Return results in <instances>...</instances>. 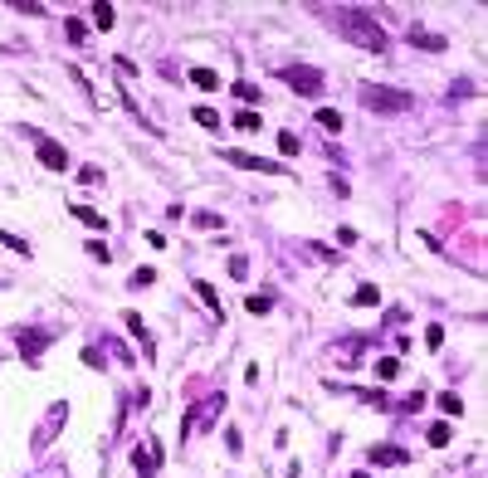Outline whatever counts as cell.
<instances>
[{
  "mask_svg": "<svg viewBox=\"0 0 488 478\" xmlns=\"http://www.w3.org/2000/svg\"><path fill=\"white\" fill-rule=\"evenodd\" d=\"M337 30H342V39H347V44H357V49H366V54H386V49H391V39H386V30H381V20H376L371 10H357V6H342V10H337Z\"/></svg>",
  "mask_w": 488,
  "mask_h": 478,
  "instance_id": "6da1fadb",
  "label": "cell"
},
{
  "mask_svg": "<svg viewBox=\"0 0 488 478\" xmlns=\"http://www.w3.org/2000/svg\"><path fill=\"white\" fill-rule=\"evenodd\" d=\"M361 102H366L371 113H410V108H415V98H410V93L376 88V83H366V88H361Z\"/></svg>",
  "mask_w": 488,
  "mask_h": 478,
  "instance_id": "7a4b0ae2",
  "label": "cell"
},
{
  "mask_svg": "<svg viewBox=\"0 0 488 478\" xmlns=\"http://www.w3.org/2000/svg\"><path fill=\"white\" fill-rule=\"evenodd\" d=\"M225 410V395H205L186 420H181V435L191 439V435H200V430H210V424H215V415H220Z\"/></svg>",
  "mask_w": 488,
  "mask_h": 478,
  "instance_id": "3957f363",
  "label": "cell"
},
{
  "mask_svg": "<svg viewBox=\"0 0 488 478\" xmlns=\"http://www.w3.org/2000/svg\"><path fill=\"white\" fill-rule=\"evenodd\" d=\"M284 83H288L293 93H303V98H317V93H322V74L308 69V64H288V69H284Z\"/></svg>",
  "mask_w": 488,
  "mask_h": 478,
  "instance_id": "277c9868",
  "label": "cell"
},
{
  "mask_svg": "<svg viewBox=\"0 0 488 478\" xmlns=\"http://www.w3.org/2000/svg\"><path fill=\"white\" fill-rule=\"evenodd\" d=\"M69 420V400H59L49 415H44V424H39V435H34V449H49L54 444V435H59V424Z\"/></svg>",
  "mask_w": 488,
  "mask_h": 478,
  "instance_id": "5b68a950",
  "label": "cell"
},
{
  "mask_svg": "<svg viewBox=\"0 0 488 478\" xmlns=\"http://www.w3.org/2000/svg\"><path fill=\"white\" fill-rule=\"evenodd\" d=\"M34 156H39V166H49V171H69V151L59 142H49V137L34 142Z\"/></svg>",
  "mask_w": 488,
  "mask_h": 478,
  "instance_id": "8992f818",
  "label": "cell"
},
{
  "mask_svg": "<svg viewBox=\"0 0 488 478\" xmlns=\"http://www.w3.org/2000/svg\"><path fill=\"white\" fill-rule=\"evenodd\" d=\"M225 162H230V166H244V171H274V176L288 171V166H274V162H264V156H249V151H225Z\"/></svg>",
  "mask_w": 488,
  "mask_h": 478,
  "instance_id": "52a82bcc",
  "label": "cell"
},
{
  "mask_svg": "<svg viewBox=\"0 0 488 478\" xmlns=\"http://www.w3.org/2000/svg\"><path fill=\"white\" fill-rule=\"evenodd\" d=\"M44 347H49V332H20V356L25 361H39Z\"/></svg>",
  "mask_w": 488,
  "mask_h": 478,
  "instance_id": "ba28073f",
  "label": "cell"
},
{
  "mask_svg": "<svg viewBox=\"0 0 488 478\" xmlns=\"http://www.w3.org/2000/svg\"><path fill=\"white\" fill-rule=\"evenodd\" d=\"M195 298H200V303H205V307H210L215 317H220V323H225V303L215 298V288H210V283H195Z\"/></svg>",
  "mask_w": 488,
  "mask_h": 478,
  "instance_id": "9c48e42d",
  "label": "cell"
},
{
  "mask_svg": "<svg viewBox=\"0 0 488 478\" xmlns=\"http://www.w3.org/2000/svg\"><path fill=\"white\" fill-rule=\"evenodd\" d=\"M410 39H415L420 49H429V54H440V49H445V39H440V34H429V30H420V25L410 30Z\"/></svg>",
  "mask_w": 488,
  "mask_h": 478,
  "instance_id": "30bf717a",
  "label": "cell"
},
{
  "mask_svg": "<svg viewBox=\"0 0 488 478\" xmlns=\"http://www.w3.org/2000/svg\"><path fill=\"white\" fill-rule=\"evenodd\" d=\"M74 215H78L83 225H93V230H107V215H103V210H93V205H74Z\"/></svg>",
  "mask_w": 488,
  "mask_h": 478,
  "instance_id": "8fae6325",
  "label": "cell"
},
{
  "mask_svg": "<svg viewBox=\"0 0 488 478\" xmlns=\"http://www.w3.org/2000/svg\"><path fill=\"white\" fill-rule=\"evenodd\" d=\"M123 323H127V332H132V337L151 351V337H147V323H142V317H137V312H123Z\"/></svg>",
  "mask_w": 488,
  "mask_h": 478,
  "instance_id": "7c38bea8",
  "label": "cell"
},
{
  "mask_svg": "<svg viewBox=\"0 0 488 478\" xmlns=\"http://www.w3.org/2000/svg\"><path fill=\"white\" fill-rule=\"evenodd\" d=\"M317 127L322 132H342V113L337 108H317Z\"/></svg>",
  "mask_w": 488,
  "mask_h": 478,
  "instance_id": "4fadbf2b",
  "label": "cell"
},
{
  "mask_svg": "<svg viewBox=\"0 0 488 478\" xmlns=\"http://www.w3.org/2000/svg\"><path fill=\"white\" fill-rule=\"evenodd\" d=\"M371 464H405V449H391V444L381 449V444H376L371 449Z\"/></svg>",
  "mask_w": 488,
  "mask_h": 478,
  "instance_id": "5bb4252c",
  "label": "cell"
},
{
  "mask_svg": "<svg viewBox=\"0 0 488 478\" xmlns=\"http://www.w3.org/2000/svg\"><path fill=\"white\" fill-rule=\"evenodd\" d=\"M113 20H118L113 6H107V0H98V6H93V25H98V30H113Z\"/></svg>",
  "mask_w": 488,
  "mask_h": 478,
  "instance_id": "9a60e30c",
  "label": "cell"
},
{
  "mask_svg": "<svg viewBox=\"0 0 488 478\" xmlns=\"http://www.w3.org/2000/svg\"><path fill=\"white\" fill-rule=\"evenodd\" d=\"M191 83L195 88H220V74L215 69H191Z\"/></svg>",
  "mask_w": 488,
  "mask_h": 478,
  "instance_id": "2e32d148",
  "label": "cell"
},
{
  "mask_svg": "<svg viewBox=\"0 0 488 478\" xmlns=\"http://www.w3.org/2000/svg\"><path fill=\"white\" fill-rule=\"evenodd\" d=\"M352 303H357V307H376V303H381V288H371V283H366V288L352 293Z\"/></svg>",
  "mask_w": 488,
  "mask_h": 478,
  "instance_id": "e0dca14e",
  "label": "cell"
},
{
  "mask_svg": "<svg viewBox=\"0 0 488 478\" xmlns=\"http://www.w3.org/2000/svg\"><path fill=\"white\" fill-rule=\"evenodd\" d=\"M357 356H361V342H357V337L337 347V361H342V366H357Z\"/></svg>",
  "mask_w": 488,
  "mask_h": 478,
  "instance_id": "ac0fdd59",
  "label": "cell"
},
{
  "mask_svg": "<svg viewBox=\"0 0 488 478\" xmlns=\"http://www.w3.org/2000/svg\"><path fill=\"white\" fill-rule=\"evenodd\" d=\"M376 376H381V381H396V376H401V361L381 356V361H376Z\"/></svg>",
  "mask_w": 488,
  "mask_h": 478,
  "instance_id": "d6986e66",
  "label": "cell"
},
{
  "mask_svg": "<svg viewBox=\"0 0 488 478\" xmlns=\"http://www.w3.org/2000/svg\"><path fill=\"white\" fill-rule=\"evenodd\" d=\"M235 127H240V132H259L264 122H259V113H254V108H244V113L235 118Z\"/></svg>",
  "mask_w": 488,
  "mask_h": 478,
  "instance_id": "ffe728a7",
  "label": "cell"
},
{
  "mask_svg": "<svg viewBox=\"0 0 488 478\" xmlns=\"http://www.w3.org/2000/svg\"><path fill=\"white\" fill-rule=\"evenodd\" d=\"M429 444L445 449V444H449V424H429Z\"/></svg>",
  "mask_w": 488,
  "mask_h": 478,
  "instance_id": "44dd1931",
  "label": "cell"
},
{
  "mask_svg": "<svg viewBox=\"0 0 488 478\" xmlns=\"http://www.w3.org/2000/svg\"><path fill=\"white\" fill-rule=\"evenodd\" d=\"M440 410H445V415H459V410H464V400H459L454 391H445V395H440Z\"/></svg>",
  "mask_w": 488,
  "mask_h": 478,
  "instance_id": "7402d4cb",
  "label": "cell"
},
{
  "mask_svg": "<svg viewBox=\"0 0 488 478\" xmlns=\"http://www.w3.org/2000/svg\"><path fill=\"white\" fill-rule=\"evenodd\" d=\"M0 244H10V249H15V254H30V244H25V239H20V235H10V230H0Z\"/></svg>",
  "mask_w": 488,
  "mask_h": 478,
  "instance_id": "603a6c76",
  "label": "cell"
},
{
  "mask_svg": "<svg viewBox=\"0 0 488 478\" xmlns=\"http://www.w3.org/2000/svg\"><path fill=\"white\" fill-rule=\"evenodd\" d=\"M195 122H200V127H210V132H215V127H220V118H215L210 108H195Z\"/></svg>",
  "mask_w": 488,
  "mask_h": 478,
  "instance_id": "cb8c5ba5",
  "label": "cell"
},
{
  "mask_svg": "<svg viewBox=\"0 0 488 478\" xmlns=\"http://www.w3.org/2000/svg\"><path fill=\"white\" fill-rule=\"evenodd\" d=\"M235 93H240V102H259V88L254 83H235Z\"/></svg>",
  "mask_w": 488,
  "mask_h": 478,
  "instance_id": "d4e9b609",
  "label": "cell"
},
{
  "mask_svg": "<svg viewBox=\"0 0 488 478\" xmlns=\"http://www.w3.org/2000/svg\"><path fill=\"white\" fill-rule=\"evenodd\" d=\"M279 151H284V156H298V137L284 132V137H279Z\"/></svg>",
  "mask_w": 488,
  "mask_h": 478,
  "instance_id": "484cf974",
  "label": "cell"
},
{
  "mask_svg": "<svg viewBox=\"0 0 488 478\" xmlns=\"http://www.w3.org/2000/svg\"><path fill=\"white\" fill-rule=\"evenodd\" d=\"M151 283H156L151 269H137V274H132V288H151Z\"/></svg>",
  "mask_w": 488,
  "mask_h": 478,
  "instance_id": "4316f807",
  "label": "cell"
},
{
  "mask_svg": "<svg viewBox=\"0 0 488 478\" xmlns=\"http://www.w3.org/2000/svg\"><path fill=\"white\" fill-rule=\"evenodd\" d=\"M230 274H235V279H244V274H249V259H244V254H235V259H230Z\"/></svg>",
  "mask_w": 488,
  "mask_h": 478,
  "instance_id": "83f0119b",
  "label": "cell"
},
{
  "mask_svg": "<svg viewBox=\"0 0 488 478\" xmlns=\"http://www.w3.org/2000/svg\"><path fill=\"white\" fill-rule=\"evenodd\" d=\"M244 307H249V312H268V293H254Z\"/></svg>",
  "mask_w": 488,
  "mask_h": 478,
  "instance_id": "f1b7e54d",
  "label": "cell"
},
{
  "mask_svg": "<svg viewBox=\"0 0 488 478\" xmlns=\"http://www.w3.org/2000/svg\"><path fill=\"white\" fill-rule=\"evenodd\" d=\"M352 478H371V473H352Z\"/></svg>",
  "mask_w": 488,
  "mask_h": 478,
  "instance_id": "f546056e",
  "label": "cell"
}]
</instances>
